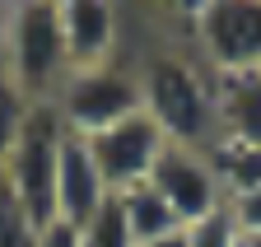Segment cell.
I'll list each match as a JSON object with an SVG mask.
<instances>
[{
    "mask_svg": "<svg viewBox=\"0 0 261 247\" xmlns=\"http://www.w3.org/2000/svg\"><path fill=\"white\" fill-rule=\"evenodd\" d=\"M215 140L261 149V70L215 75Z\"/></svg>",
    "mask_w": 261,
    "mask_h": 247,
    "instance_id": "30bf717a",
    "label": "cell"
},
{
    "mask_svg": "<svg viewBox=\"0 0 261 247\" xmlns=\"http://www.w3.org/2000/svg\"><path fill=\"white\" fill-rule=\"evenodd\" d=\"M108 201H112V191H108L103 173H98V163H93L89 140L65 135V145H61V163H56V219L84 229Z\"/></svg>",
    "mask_w": 261,
    "mask_h": 247,
    "instance_id": "9c48e42d",
    "label": "cell"
},
{
    "mask_svg": "<svg viewBox=\"0 0 261 247\" xmlns=\"http://www.w3.org/2000/svg\"><path fill=\"white\" fill-rule=\"evenodd\" d=\"M140 112L163 131L168 145L205 149L215 140V75L182 51H159L136 70Z\"/></svg>",
    "mask_w": 261,
    "mask_h": 247,
    "instance_id": "6da1fadb",
    "label": "cell"
},
{
    "mask_svg": "<svg viewBox=\"0 0 261 247\" xmlns=\"http://www.w3.org/2000/svg\"><path fill=\"white\" fill-rule=\"evenodd\" d=\"M149 187L168 201V210L177 214L182 229L224 205V191H219V177H215L210 154L205 149H191V145H168V149L159 154V163L149 173Z\"/></svg>",
    "mask_w": 261,
    "mask_h": 247,
    "instance_id": "8992f818",
    "label": "cell"
},
{
    "mask_svg": "<svg viewBox=\"0 0 261 247\" xmlns=\"http://www.w3.org/2000/svg\"><path fill=\"white\" fill-rule=\"evenodd\" d=\"M38 219L28 214V205L19 201L14 182L0 168V247H38Z\"/></svg>",
    "mask_w": 261,
    "mask_h": 247,
    "instance_id": "5bb4252c",
    "label": "cell"
},
{
    "mask_svg": "<svg viewBox=\"0 0 261 247\" xmlns=\"http://www.w3.org/2000/svg\"><path fill=\"white\" fill-rule=\"evenodd\" d=\"M238 247H252V238H243V242H238Z\"/></svg>",
    "mask_w": 261,
    "mask_h": 247,
    "instance_id": "44dd1931",
    "label": "cell"
},
{
    "mask_svg": "<svg viewBox=\"0 0 261 247\" xmlns=\"http://www.w3.org/2000/svg\"><path fill=\"white\" fill-rule=\"evenodd\" d=\"M5 38H10V5H0V61H5Z\"/></svg>",
    "mask_w": 261,
    "mask_h": 247,
    "instance_id": "ffe728a7",
    "label": "cell"
},
{
    "mask_svg": "<svg viewBox=\"0 0 261 247\" xmlns=\"http://www.w3.org/2000/svg\"><path fill=\"white\" fill-rule=\"evenodd\" d=\"M80 247H136V242H130V233H126V219H121L117 201H108V205L80 229Z\"/></svg>",
    "mask_w": 261,
    "mask_h": 247,
    "instance_id": "2e32d148",
    "label": "cell"
},
{
    "mask_svg": "<svg viewBox=\"0 0 261 247\" xmlns=\"http://www.w3.org/2000/svg\"><path fill=\"white\" fill-rule=\"evenodd\" d=\"M61 145H65V126L51 107V98H38L19 131V145L10 149V159L0 163L5 177L14 182L19 201L28 205V214L38 219V229H47L56 219V163H61Z\"/></svg>",
    "mask_w": 261,
    "mask_h": 247,
    "instance_id": "277c9868",
    "label": "cell"
},
{
    "mask_svg": "<svg viewBox=\"0 0 261 247\" xmlns=\"http://www.w3.org/2000/svg\"><path fill=\"white\" fill-rule=\"evenodd\" d=\"M61 19V42L70 70H93L117 61V38H121V14L108 0H56Z\"/></svg>",
    "mask_w": 261,
    "mask_h": 247,
    "instance_id": "ba28073f",
    "label": "cell"
},
{
    "mask_svg": "<svg viewBox=\"0 0 261 247\" xmlns=\"http://www.w3.org/2000/svg\"><path fill=\"white\" fill-rule=\"evenodd\" d=\"M145 247H187V233L177 229V233H168V238H154V242H145Z\"/></svg>",
    "mask_w": 261,
    "mask_h": 247,
    "instance_id": "d6986e66",
    "label": "cell"
},
{
    "mask_svg": "<svg viewBox=\"0 0 261 247\" xmlns=\"http://www.w3.org/2000/svg\"><path fill=\"white\" fill-rule=\"evenodd\" d=\"M205 154H210V163H215V177H219L224 201L247 196V191H261V149H256V145L210 140Z\"/></svg>",
    "mask_w": 261,
    "mask_h": 247,
    "instance_id": "7c38bea8",
    "label": "cell"
},
{
    "mask_svg": "<svg viewBox=\"0 0 261 247\" xmlns=\"http://www.w3.org/2000/svg\"><path fill=\"white\" fill-rule=\"evenodd\" d=\"M33 98L28 89L0 66V163L10 159V149L19 145V131H23V121H28V112H33Z\"/></svg>",
    "mask_w": 261,
    "mask_h": 247,
    "instance_id": "4fadbf2b",
    "label": "cell"
},
{
    "mask_svg": "<svg viewBox=\"0 0 261 247\" xmlns=\"http://www.w3.org/2000/svg\"><path fill=\"white\" fill-rule=\"evenodd\" d=\"M38 247H80V229L65 224V219H51V224L38 233Z\"/></svg>",
    "mask_w": 261,
    "mask_h": 247,
    "instance_id": "ac0fdd59",
    "label": "cell"
},
{
    "mask_svg": "<svg viewBox=\"0 0 261 247\" xmlns=\"http://www.w3.org/2000/svg\"><path fill=\"white\" fill-rule=\"evenodd\" d=\"M89 149H93V163L103 173L108 191L117 196V191H130L140 182H149V173L159 163V154L168 149V140H163V131L145 112H136V117L117 121V126H108L103 135H93Z\"/></svg>",
    "mask_w": 261,
    "mask_h": 247,
    "instance_id": "52a82bcc",
    "label": "cell"
},
{
    "mask_svg": "<svg viewBox=\"0 0 261 247\" xmlns=\"http://www.w3.org/2000/svg\"><path fill=\"white\" fill-rule=\"evenodd\" d=\"M196 51L210 75L261 70V0H210L191 14Z\"/></svg>",
    "mask_w": 261,
    "mask_h": 247,
    "instance_id": "5b68a950",
    "label": "cell"
},
{
    "mask_svg": "<svg viewBox=\"0 0 261 247\" xmlns=\"http://www.w3.org/2000/svg\"><path fill=\"white\" fill-rule=\"evenodd\" d=\"M252 247H261V238H252Z\"/></svg>",
    "mask_w": 261,
    "mask_h": 247,
    "instance_id": "7402d4cb",
    "label": "cell"
},
{
    "mask_svg": "<svg viewBox=\"0 0 261 247\" xmlns=\"http://www.w3.org/2000/svg\"><path fill=\"white\" fill-rule=\"evenodd\" d=\"M33 98H51L56 84L70 75L61 42V19L56 0H14L10 5V38H5V61H0Z\"/></svg>",
    "mask_w": 261,
    "mask_h": 247,
    "instance_id": "3957f363",
    "label": "cell"
},
{
    "mask_svg": "<svg viewBox=\"0 0 261 247\" xmlns=\"http://www.w3.org/2000/svg\"><path fill=\"white\" fill-rule=\"evenodd\" d=\"M182 233H187V247H238L243 242V229H238L233 214H228V205L201 214V219L187 224Z\"/></svg>",
    "mask_w": 261,
    "mask_h": 247,
    "instance_id": "9a60e30c",
    "label": "cell"
},
{
    "mask_svg": "<svg viewBox=\"0 0 261 247\" xmlns=\"http://www.w3.org/2000/svg\"><path fill=\"white\" fill-rule=\"evenodd\" d=\"M228 214L238 219L243 238H261V191H247V196H233V201H224Z\"/></svg>",
    "mask_w": 261,
    "mask_h": 247,
    "instance_id": "e0dca14e",
    "label": "cell"
},
{
    "mask_svg": "<svg viewBox=\"0 0 261 247\" xmlns=\"http://www.w3.org/2000/svg\"><path fill=\"white\" fill-rule=\"evenodd\" d=\"M112 201H117L121 219H126V233H130V242H136V247H145V242H154V238H168V233L182 229L177 214L168 210V201H163L149 182H140V187H130V191H117Z\"/></svg>",
    "mask_w": 261,
    "mask_h": 247,
    "instance_id": "8fae6325",
    "label": "cell"
},
{
    "mask_svg": "<svg viewBox=\"0 0 261 247\" xmlns=\"http://www.w3.org/2000/svg\"><path fill=\"white\" fill-rule=\"evenodd\" d=\"M51 107L61 117L65 135L93 140L108 126H117V121L140 112V79H136V70H126L121 61L93 66V70H70L56 84Z\"/></svg>",
    "mask_w": 261,
    "mask_h": 247,
    "instance_id": "7a4b0ae2",
    "label": "cell"
}]
</instances>
